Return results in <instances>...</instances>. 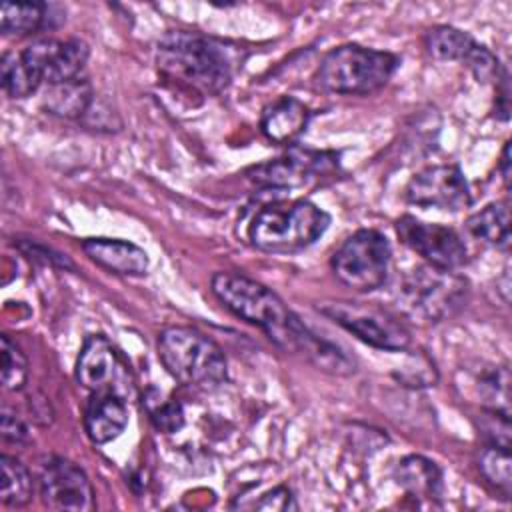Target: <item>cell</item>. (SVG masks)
<instances>
[{"label": "cell", "mask_w": 512, "mask_h": 512, "mask_svg": "<svg viewBox=\"0 0 512 512\" xmlns=\"http://www.w3.org/2000/svg\"><path fill=\"white\" fill-rule=\"evenodd\" d=\"M82 250L90 260L114 274L144 276L148 270V254L128 240L86 238L82 242Z\"/></svg>", "instance_id": "16"}, {"label": "cell", "mask_w": 512, "mask_h": 512, "mask_svg": "<svg viewBox=\"0 0 512 512\" xmlns=\"http://www.w3.org/2000/svg\"><path fill=\"white\" fill-rule=\"evenodd\" d=\"M38 490L42 502L52 510L90 512L96 506L86 472L62 456H48L40 462Z\"/></svg>", "instance_id": "9"}, {"label": "cell", "mask_w": 512, "mask_h": 512, "mask_svg": "<svg viewBox=\"0 0 512 512\" xmlns=\"http://www.w3.org/2000/svg\"><path fill=\"white\" fill-rule=\"evenodd\" d=\"M2 346V384L10 392H18L24 388L28 380V360L20 346L10 340L8 334L0 338Z\"/></svg>", "instance_id": "28"}, {"label": "cell", "mask_w": 512, "mask_h": 512, "mask_svg": "<svg viewBox=\"0 0 512 512\" xmlns=\"http://www.w3.org/2000/svg\"><path fill=\"white\" fill-rule=\"evenodd\" d=\"M468 296V280L454 270L432 264L412 268L396 288V304L402 314L418 322H442L456 314Z\"/></svg>", "instance_id": "5"}, {"label": "cell", "mask_w": 512, "mask_h": 512, "mask_svg": "<svg viewBox=\"0 0 512 512\" xmlns=\"http://www.w3.org/2000/svg\"><path fill=\"white\" fill-rule=\"evenodd\" d=\"M158 358L166 372L184 386L214 390L228 378L222 348L192 326H168L158 334Z\"/></svg>", "instance_id": "3"}, {"label": "cell", "mask_w": 512, "mask_h": 512, "mask_svg": "<svg viewBox=\"0 0 512 512\" xmlns=\"http://www.w3.org/2000/svg\"><path fill=\"white\" fill-rule=\"evenodd\" d=\"M330 216L310 200L272 202L256 212L248 226L250 242L270 254H292L314 244Z\"/></svg>", "instance_id": "4"}, {"label": "cell", "mask_w": 512, "mask_h": 512, "mask_svg": "<svg viewBox=\"0 0 512 512\" xmlns=\"http://www.w3.org/2000/svg\"><path fill=\"white\" fill-rule=\"evenodd\" d=\"M326 168H328V160L324 158V154L294 150L282 158L256 166L250 178L260 186L294 188L304 184L310 178V174L322 172Z\"/></svg>", "instance_id": "14"}, {"label": "cell", "mask_w": 512, "mask_h": 512, "mask_svg": "<svg viewBox=\"0 0 512 512\" xmlns=\"http://www.w3.org/2000/svg\"><path fill=\"white\" fill-rule=\"evenodd\" d=\"M42 2H4L0 8V28L4 34L26 36L44 28L50 20Z\"/></svg>", "instance_id": "21"}, {"label": "cell", "mask_w": 512, "mask_h": 512, "mask_svg": "<svg viewBox=\"0 0 512 512\" xmlns=\"http://www.w3.org/2000/svg\"><path fill=\"white\" fill-rule=\"evenodd\" d=\"M396 68L398 58L390 52L342 44L320 60L316 82L332 94H372L388 84Z\"/></svg>", "instance_id": "6"}, {"label": "cell", "mask_w": 512, "mask_h": 512, "mask_svg": "<svg viewBox=\"0 0 512 512\" xmlns=\"http://www.w3.org/2000/svg\"><path fill=\"white\" fill-rule=\"evenodd\" d=\"M158 72L176 88L198 94H220L238 68L234 46L198 32L174 30L160 38L156 48Z\"/></svg>", "instance_id": "1"}, {"label": "cell", "mask_w": 512, "mask_h": 512, "mask_svg": "<svg viewBox=\"0 0 512 512\" xmlns=\"http://www.w3.org/2000/svg\"><path fill=\"white\" fill-rule=\"evenodd\" d=\"M320 312L374 348L402 352L410 346V332L404 324L374 304L328 302L320 306Z\"/></svg>", "instance_id": "8"}, {"label": "cell", "mask_w": 512, "mask_h": 512, "mask_svg": "<svg viewBox=\"0 0 512 512\" xmlns=\"http://www.w3.org/2000/svg\"><path fill=\"white\" fill-rule=\"evenodd\" d=\"M20 54L42 82L56 84L80 76L90 50L76 38H40L24 46Z\"/></svg>", "instance_id": "13"}, {"label": "cell", "mask_w": 512, "mask_h": 512, "mask_svg": "<svg viewBox=\"0 0 512 512\" xmlns=\"http://www.w3.org/2000/svg\"><path fill=\"white\" fill-rule=\"evenodd\" d=\"M500 172H502L504 184L508 186V180H510V142H506V144H504L502 158H500Z\"/></svg>", "instance_id": "32"}, {"label": "cell", "mask_w": 512, "mask_h": 512, "mask_svg": "<svg viewBox=\"0 0 512 512\" xmlns=\"http://www.w3.org/2000/svg\"><path fill=\"white\" fill-rule=\"evenodd\" d=\"M210 286L224 308L262 328L278 346L308 356L310 346L318 340V334L308 330L282 298L260 282L234 272H216Z\"/></svg>", "instance_id": "2"}, {"label": "cell", "mask_w": 512, "mask_h": 512, "mask_svg": "<svg viewBox=\"0 0 512 512\" xmlns=\"http://www.w3.org/2000/svg\"><path fill=\"white\" fill-rule=\"evenodd\" d=\"M406 200L420 208L458 212L472 204L468 182L454 164L430 166L418 172L406 186Z\"/></svg>", "instance_id": "11"}, {"label": "cell", "mask_w": 512, "mask_h": 512, "mask_svg": "<svg viewBox=\"0 0 512 512\" xmlns=\"http://www.w3.org/2000/svg\"><path fill=\"white\" fill-rule=\"evenodd\" d=\"M468 232L494 248L506 250L510 244V208L508 200H498L486 204L482 210L474 212L466 220Z\"/></svg>", "instance_id": "20"}, {"label": "cell", "mask_w": 512, "mask_h": 512, "mask_svg": "<svg viewBox=\"0 0 512 512\" xmlns=\"http://www.w3.org/2000/svg\"><path fill=\"white\" fill-rule=\"evenodd\" d=\"M0 70L2 88L12 98H26L34 94L42 84L38 74L30 68V64L22 58L20 52H6L2 56Z\"/></svg>", "instance_id": "24"}, {"label": "cell", "mask_w": 512, "mask_h": 512, "mask_svg": "<svg viewBox=\"0 0 512 512\" xmlns=\"http://www.w3.org/2000/svg\"><path fill=\"white\" fill-rule=\"evenodd\" d=\"M474 38L464 32L458 30L454 26H434L426 32L424 38V46L428 50V54L436 60H462L470 54V50L474 48Z\"/></svg>", "instance_id": "23"}, {"label": "cell", "mask_w": 512, "mask_h": 512, "mask_svg": "<svg viewBox=\"0 0 512 512\" xmlns=\"http://www.w3.org/2000/svg\"><path fill=\"white\" fill-rule=\"evenodd\" d=\"M392 248L388 238L372 228L356 230L332 256L334 276L356 292H372L384 286L390 272Z\"/></svg>", "instance_id": "7"}, {"label": "cell", "mask_w": 512, "mask_h": 512, "mask_svg": "<svg viewBox=\"0 0 512 512\" xmlns=\"http://www.w3.org/2000/svg\"><path fill=\"white\" fill-rule=\"evenodd\" d=\"M142 404H144L148 418L156 430H160L164 434H172L184 426V410H182L180 402L164 396L156 388L146 390Z\"/></svg>", "instance_id": "26"}, {"label": "cell", "mask_w": 512, "mask_h": 512, "mask_svg": "<svg viewBox=\"0 0 512 512\" xmlns=\"http://www.w3.org/2000/svg\"><path fill=\"white\" fill-rule=\"evenodd\" d=\"M128 424V408L124 396L100 390L92 392L86 412H84V430L94 444H108L118 438Z\"/></svg>", "instance_id": "15"}, {"label": "cell", "mask_w": 512, "mask_h": 512, "mask_svg": "<svg viewBox=\"0 0 512 512\" xmlns=\"http://www.w3.org/2000/svg\"><path fill=\"white\" fill-rule=\"evenodd\" d=\"M254 508H262V510H290L296 508L294 504V496L286 486H276L270 492H266L262 496V500H258L254 504Z\"/></svg>", "instance_id": "31"}, {"label": "cell", "mask_w": 512, "mask_h": 512, "mask_svg": "<svg viewBox=\"0 0 512 512\" xmlns=\"http://www.w3.org/2000/svg\"><path fill=\"white\" fill-rule=\"evenodd\" d=\"M512 462H510V448L504 446H488L482 450L478 468L482 476L508 498L510 486H512Z\"/></svg>", "instance_id": "27"}, {"label": "cell", "mask_w": 512, "mask_h": 512, "mask_svg": "<svg viewBox=\"0 0 512 512\" xmlns=\"http://www.w3.org/2000/svg\"><path fill=\"white\" fill-rule=\"evenodd\" d=\"M310 122V110L294 96H282L268 104L260 118L262 134L276 142L286 144L296 140Z\"/></svg>", "instance_id": "17"}, {"label": "cell", "mask_w": 512, "mask_h": 512, "mask_svg": "<svg viewBox=\"0 0 512 512\" xmlns=\"http://www.w3.org/2000/svg\"><path fill=\"white\" fill-rule=\"evenodd\" d=\"M464 62L468 64L470 72L476 76L478 82H492V80L498 82V78L504 74V68L500 66L498 58L486 46H480V44H474V48L464 58Z\"/></svg>", "instance_id": "29"}, {"label": "cell", "mask_w": 512, "mask_h": 512, "mask_svg": "<svg viewBox=\"0 0 512 512\" xmlns=\"http://www.w3.org/2000/svg\"><path fill=\"white\" fill-rule=\"evenodd\" d=\"M0 434H2L4 442H10V444H26L28 442V428H26V424L18 416L10 414L8 410L2 412Z\"/></svg>", "instance_id": "30"}, {"label": "cell", "mask_w": 512, "mask_h": 512, "mask_svg": "<svg viewBox=\"0 0 512 512\" xmlns=\"http://www.w3.org/2000/svg\"><path fill=\"white\" fill-rule=\"evenodd\" d=\"M76 380L90 392L110 390L124 396L130 388L128 366L102 334H90L84 340L76 360Z\"/></svg>", "instance_id": "12"}, {"label": "cell", "mask_w": 512, "mask_h": 512, "mask_svg": "<svg viewBox=\"0 0 512 512\" xmlns=\"http://www.w3.org/2000/svg\"><path fill=\"white\" fill-rule=\"evenodd\" d=\"M92 104V86L86 78L76 76L64 82L48 84L42 96V106L60 118H80Z\"/></svg>", "instance_id": "18"}, {"label": "cell", "mask_w": 512, "mask_h": 512, "mask_svg": "<svg viewBox=\"0 0 512 512\" xmlns=\"http://www.w3.org/2000/svg\"><path fill=\"white\" fill-rule=\"evenodd\" d=\"M34 492V480L28 468L14 456L0 458V500L6 506H24Z\"/></svg>", "instance_id": "22"}, {"label": "cell", "mask_w": 512, "mask_h": 512, "mask_svg": "<svg viewBox=\"0 0 512 512\" xmlns=\"http://www.w3.org/2000/svg\"><path fill=\"white\" fill-rule=\"evenodd\" d=\"M476 392L480 402L490 412H500L510 416V374L506 368H490L476 380Z\"/></svg>", "instance_id": "25"}, {"label": "cell", "mask_w": 512, "mask_h": 512, "mask_svg": "<svg viewBox=\"0 0 512 512\" xmlns=\"http://www.w3.org/2000/svg\"><path fill=\"white\" fill-rule=\"evenodd\" d=\"M396 482L414 498L436 500L442 494V472L424 456H406L396 466Z\"/></svg>", "instance_id": "19"}, {"label": "cell", "mask_w": 512, "mask_h": 512, "mask_svg": "<svg viewBox=\"0 0 512 512\" xmlns=\"http://www.w3.org/2000/svg\"><path fill=\"white\" fill-rule=\"evenodd\" d=\"M396 232L400 240L420 254L426 264L444 268V270H456L466 264L468 250L464 246V240L454 228L424 222L416 216H402L396 222Z\"/></svg>", "instance_id": "10"}]
</instances>
